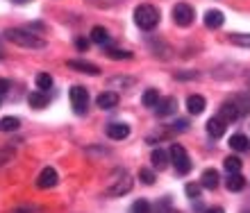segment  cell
<instances>
[{"mask_svg": "<svg viewBox=\"0 0 250 213\" xmlns=\"http://www.w3.org/2000/svg\"><path fill=\"white\" fill-rule=\"evenodd\" d=\"M5 39L12 41L14 46L27 48V50H43L48 46L43 39H39L32 30H21V27H9L5 32Z\"/></svg>", "mask_w": 250, "mask_h": 213, "instance_id": "obj_1", "label": "cell"}, {"mask_svg": "<svg viewBox=\"0 0 250 213\" xmlns=\"http://www.w3.org/2000/svg\"><path fill=\"white\" fill-rule=\"evenodd\" d=\"M132 184H134V181H132V175L127 173V170H123V168H119V170H114L109 181H107L105 193L109 195V197H121V195L130 193Z\"/></svg>", "mask_w": 250, "mask_h": 213, "instance_id": "obj_2", "label": "cell"}, {"mask_svg": "<svg viewBox=\"0 0 250 213\" xmlns=\"http://www.w3.org/2000/svg\"><path fill=\"white\" fill-rule=\"evenodd\" d=\"M134 23H137L141 30H152V27H157L159 23V9L152 5H139L134 9Z\"/></svg>", "mask_w": 250, "mask_h": 213, "instance_id": "obj_3", "label": "cell"}, {"mask_svg": "<svg viewBox=\"0 0 250 213\" xmlns=\"http://www.w3.org/2000/svg\"><path fill=\"white\" fill-rule=\"evenodd\" d=\"M168 161H173V166H175V170H178L180 175H189L191 173V159L189 154H187V150L180 143H173L171 150H168Z\"/></svg>", "mask_w": 250, "mask_h": 213, "instance_id": "obj_4", "label": "cell"}, {"mask_svg": "<svg viewBox=\"0 0 250 213\" xmlns=\"http://www.w3.org/2000/svg\"><path fill=\"white\" fill-rule=\"evenodd\" d=\"M68 98H71V106L73 111L78 116H84L86 113V106H89V91L84 87H73L68 91Z\"/></svg>", "mask_w": 250, "mask_h": 213, "instance_id": "obj_5", "label": "cell"}, {"mask_svg": "<svg viewBox=\"0 0 250 213\" xmlns=\"http://www.w3.org/2000/svg\"><path fill=\"white\" fill-rule=\"evenodd\" d=\"M196 18V12H193V7L187 5V2H178V5L173 7V23L180 27H189Z\"/></svg>", "mask_w": 250, "mask_h": 213, "instance_id": "obj_6", "label": "cell"}, {"mask_svg": "<svg viewBox=\"0 0 250 213\" xmlns=\"http://www.w3.org/2000/svg\"><path fill=\"white\" fill-rule=\"evenodd\" d=\"M244 116L246 113L241 111V106L232 100V98L228 102H223V105H221V111H218V118L223 120L225 125H228V123H234V120H239V118H244Z\"/></svg>", "mask_w": 250, "mask_h": 213, "instance_id": "obj_7", "label": "cell"}, {"mask_svg": "<svg viewBox=\"0 0 250 213\" xmlns=\"http://www.w3.org/2000/svg\"><path fill=\"white\" fill-rule=\"evenodd\" d=\"M60 184V175H57V170L55 168H43L39 173V177H37V186L41 188V191H46V188H55Z\"/></svg>", "mask_w": 250, "mask_h": 213, "instance_id": "obj_8", "label": "cell"}, {"mask_svg": "<svg viewBox=\"0 0 250 213\" xmlns=\"http://www.w3.org/2000/svg\"><path fill=\"white\" fill-rule=\"evenodd\" d=\"M66 66L71 68V71H78V73H84V75H100V68L84 59H68Z\"/></svg>", "mask_w": 250, "mask_h": 213, "instance_id": "obj_9", "label": "cell"}, {"mask_svg": "<svg viewBox=\"0 0 250 213\" xmlns=\"http://www.w3.org/2000/svg\"><path fill=\"white\" fill-rule=\"evenodd\" d=\"M107 136L112 141H123L130 136V125L127 123H109L107 125Z\"/></svg>", "mask_w": 250, "mask_h": 213, "instance_id": "obj_10", "label": "cell"}, {"mask_svg": "<svg viewBox=\"0 0 250 213\" xmlns=\"http://www.w3.org/2000/svg\"><path fill=\"white\" fill-rule=\"evenodd\" d=\"M175 109H178V100L173 98V95H168V98H159L157 105H155V111H157V116H171V113H175Z\"/></svg>", "mask_w": 250, "mask_h": 213, "instance_id": "obj_11", "label": "cell"}, {"mask_svg": "<svg viewBox=\"0 0 250 213\" xmlns=\"http://www.w3.org/2000/svg\"><path fill=\"white\" fill-rule=\"evenodd\" d=\"M96 105L103 109V111H109L114 106L119 105V93H114V91H105V93H100L96 98Z\"/></svg>", "mask_w": 250, "mask_h": 213, "instance_id": "obj_12", "label": "cell"}, {"mask_svg": "<svg viewBox=\"0 0 250 213\" xmlns=\"http://www.w3.org/2000/svg\"><path fill=\"white\" fill-rule=\"evenodd\" d=\"M223 23H225V16L221 9H209V12L205 14V25L209 27V30H218Z\"/></svg>", "mask_w": 250, "mask_h": 213, "instance_id": "obj_13", "label": "cell"}, {"mask_svg": "<svg viewBox=\"0 0 250 213\" xmlns=\"http://www.w3.org/2000/svg\"><path fill=\"white\" fill-rule=\"evenodd\" d=\"M218 170H214V168H207L203 173V177H200V186L207 188V191H214V188L218 186Z\"/></svg>", "mask_w": 250, "mask_h": 213, "instance_id": "obj_14", "label": "cell"}, {"mask_svg": "<svg viewBox=\"0 0 250 213\" xmlns=\"http://www.w3.org/2000/svg\"><path fill=\"white\" fill-rule=\"evenodd\" d=\"M225 186H228V191H232V193H239V191H244V186H246V177H244L241 173L228 175V179H225Z\"/></svg>", "mask_w": 250, "mask_h": 213, "instance_id": "obj_15", "label": "cell"}, {"mask_svg": "<svg viewBox=\"0 0 250 213\" xmlns=\"http://www.w3.org/2000/svg\"><path fill=\"white\" fill-rule=\"evenodd\" d=\"M205 106H207V102H205L203 95H189V98H187V109H189V113H193V116H200V113L205 111Z\"/></svg>", "mask_w": 250, "mask_h": 213, "instance_id": "obj_16", "label": "cell"}, {"mask_svg": "<svg viewBox=\"0 0 250 213\" xmlns=\"http://www.w3.org/2000/svg\"><path fill=\"white\" fill-rule=\"evenodd\" d=\"M207 134H209L211 139H221V136H223L225 134V123L221 118H209L207 120Z\"/></svg>", "mask_w": 250, "mask_h": 213, "instance_id": "obj_17", "label": "cell"}, {"mask_svg": "<svg viewBox=\"0 0 250 213\" xmlns=\"http://www.w3.org/2000/svg\"><path fill=\"white\" fill-rule=\"evenodd\" d=\"M150 161H152V168H155V170H166V168H168V163H171V161H168V152L159 150V147L152 152Z\"/></svg>", "mask_w": 250, "mask_h": 213, "instance_id": "obj_18", "label": "cell"}, {"mask_svg": "<svg viewBox=\"0 0 250 213\" xmlns=\"http://www.w3.org/2000/svg\"><path fill=\"white\" fill-rule=\"evenodd\" d=\"M230 147L234 152H248V147H250L248 136H246V134H234V136H230Z\"/></svg>", "mask_w": 250, "mask_h": 213, "instance_id": "obj_19", "label": "cell"}, {"mask_svg": "<svg viewBox=\"0 0 250 213\" xmlns=\"http://www.w3.org/2000/svg\"><path fill=\"white\" fill-rule=\"evenodd\" d=\"M27 105L32 109H43V106H48V95L43 91H32L27 95Z\"/></svg>", "mask_w": 250, "mask_h": 213, "instance_id": "obj_20", "label": "cell"}, {"mask_svg": "<svg viewBox=\"0 0 250 213\" xmlns=\"http://www.w3.org/2000/svg\"><path fill=\"white\" fill-rule=\"evenodd\" d=\"M109 39H112V36H109V32H107L105 27L96 25L91 30V41L96 43V46H107V43H109Z\"/></svg>", "mask_w": 250, "mask_h": 213, "instance_id": "obj_21", "label": "cell"}, {"mask_svg": "<svg viewBox=\"0 0 250 213\" xmlns=\"http://www.w3.org/2000/svg\"><path fill=\"white\" fill-rule=\"evenodd\" d=\"M21 127V120L16 116H5L0 120V132H16Z\"/></svg>", "mask_w": 250, "mask_h": 213, "instance_id": "obj_22", "label": "cell"}, {"mask_svg": "<svg viewBox=\"0 0 250 213\" xmlns=\"http://www.w3.org/2000/svg\"><path fill=\"white\" fill-rule=\"evenodd\" d=\"M157 100H159L157 89H148V91H144V95H141V102H144V106H150V109H155Z\"/></svg>", "mask_w": 250, "mask_h": 213, "instance_id": "obj_23", "label": "cell"}, {"mask_svg": "<svg viewBox=\"0 0 250 213\" xmlns=\"http://www.w3.org/2000/svg\"><path fill=\"white\" fill-rule=\"evenodd\" d=\"M230 43H234V46H241V48H250V32H234L230 34Z\"/></svg>", "mask_w": 250, "mask_h": 213, "instance_id": "obj_24", "label": "cell"}, {"mask_svg": "<svg viewBox=\"0 0 250 213\" xmlns=\"http://www.w3.org/2000/svg\"><path fill=\"white\" fill-rule=\"evenodd\" d=\"M50 87H53V75H48V73H39V75H37V89H39V91H43V93H46Z\"/></svg>", "mask_w": 250, "mask_h": 213, "instance_id": "obj_25", "label": "cell"}, {"mask_svg": "<svg viewBox=\"0 0 250 213\" xmlns=\"http://www.w3.org/2000/svg\"><path fill=\"white\" fill-rule=\"evenodd\" d=\"M223 166H225V170H228V175L241 173V159H239V157H228V159L223 161Z\"/></svg>", "mask_w": 250, "mask_h": 213, "instance_id": "obj_26", "label": "cell"}, {"mask_svg": "<svg viewBox=\"0 0 250 213\" xmlns=\"http://www.w3.org/2000/svg\"><path fill=\"white\" fill-rule=\"evenodd\" d=\"M139 179L150 186V184H155V179H157V177H155V173H152V170H148V168H141V170H139Z\"/></svg>", "mask_w": 250, "mask_h": 213, "instance_id": "obj_27", "label": "cell"}, {"mask_svg": "<svg viewBox=\"0 0 250 213\" xmlns=\"http://www.w3.org/2000/svg\"><path fill=\"white\" fill-rule=\"evenodd\" d=\"M107 57L109 59H132V53H127V50H107Z\"/></svg>", "mask_w": 250, "mask_h": 213, "instance_id": "obj_28", "label": "cell"}, {"mask_svg": "<svg viewBox=\"0 0 250 213\" xmlns=\"http://www.w3.org/2000/svg\"><path fill=\"white\" fill-rule=\"evenodd\" d=\"M200 184H187L185 186V191H187V195H189L191 200H200Z\"/></svg>", "mask_w": 250, "mask_h": 213, "instance_id": "obj_29", "label": "cell"}, {"mask_svg": "<svg viewBox=\"0 0 250 213\" xmlns=\"http://www.w3.org/2000/svg\"><path fill=\"white\" fill-rule=\"evenodd\" d=\"M132 213H150V204L146 200H137L132 204Z\"/></svg>", "mask_w": 250, "mask_h": 213, "instance_id": "obj_30", "label": "cell"}, {"mask_svg": "<svg viewBox=\"0 0 250 213\" xmlns=\"http://www.w3.org/2000/svg\"><path fill=\"white\" fill-rule=\"evenodd\" d=\"M175 77H178V80H182V82H187V80H198L200 75H198L196 71H180Z\"/></svg>", "mask_w": 250, "mask_h": 213, "instance_id": "obj_31", "label": "cell"}, {"mask_svg": "<svg viewBox=\"0 0 250 213\" xmlns=\"http://www.w3.org/2000/svg\"><path fill=\"white\" fill-rule=\"evenodd\" d=\"M9 89H12V82L5 80V77H0V98L9 93Z\"/></svg>", "mask_w": 250, "mask_h": 213, "instance_id": "obj_32", "label": "cell"}, {"mask_svg": "<svg viewBox=\"0 0 250 213\" xmlns=\"http://www.w3.org/2000/svg\"><path fill=\"white\" fill-rule=\"evenodd\" d=\"M75 48H78L80 53H86V48H89V41L80 36V39H75Z\"/></svg>", "mask_w": 250, "mask_h": 213, "instance_id": "obj_33", "label": "cell"}, {"mask_svg": "<svg viewBox=\"0 0 250 213\" xmlns=\"http://www.w3.org/2000/svg\"><path fill=\"white\" fill-rule=\"evenodd\" d=\"M187 127H189V120L185 118H180L175 125H173V129H178V132H187Z\"/></svg>", "mask_w": 250, "mask_h": 213, "instance_id": "obj_34", "label": "cell"}, {"mask_svg": "<svg viewBox=\"0 0 250 213\" xmlns=\"http://www.w3.org/2000/svg\"><path fill=\"white\" fill-rule=\"evenodd\" d=\"M109 84H121V87H123V84H132V80H125V77H112Z\"/></svg>", "mask_w": 250, "mask_h": 213, "instance_id": "obj_35", "label": "cell"}, {"mask_svg": "<svg viewBox=\"0 0 250 213\" xmlns=\"http://www.w3.org/2000/svg\"><path fill=\"white\" fill-rule=\"evenodd\" d=\"M205 213H225V211H223V207H211V209H207Z\"/></svg>", "mask_w": 250, "mask_h": 213, "instance_id": "obj_36", "label": "cell"}, {"mask_svg": "<svg viewBox=\"0 0 250 213\" xmlns=\"http://www.w3.org/2000/svg\"><path fill=\"white\" fill-rule=\"evenodd\" d=\"M246 84H248V91H250V73L246 75Z\"/></svg>", "mask_w": 250, "mask_h": 213, "instance_id": "obj_37", "label": "cell"}, {"mask_svg": "<svg viewBox=\"0 0 250 213\" xmlns=\"http://www.w3.org/2000/svg\"><path fill=\"white\" fill-rule=\"evenodd\" d=\"M168 213H178V211H168Z\"/></svg>", "mask_w": 250, "mask_h": 213, "instance_id": "obj_38", "label": "cell"}, {"mask_svg": "<svg viewBox=\"0 0 250 213\" xmlns=\"http://www.w3.org/2000/svg\"><path fill=\"white\" fill-rule=\"evenodd\" d=\"M0 59H2V53H0Z\"/></svg>", "mask_w": 250, "mask_h": 213, "instance_id": "obj_39", "label": "cell"}, {"mask_svg": "<svg viewBox=\"0 0 250 213\" xmlns=\"http://www.w3.org/2000/svg\"><path fill=\"white\" fill-rule=\"evenodd\" d=\"M19 2H23V0H19Z\"/></svg>", "mask_w": 250, "mask_h": 213, "instance_id": "obj_40", "label": "cell"}]
</instances>
